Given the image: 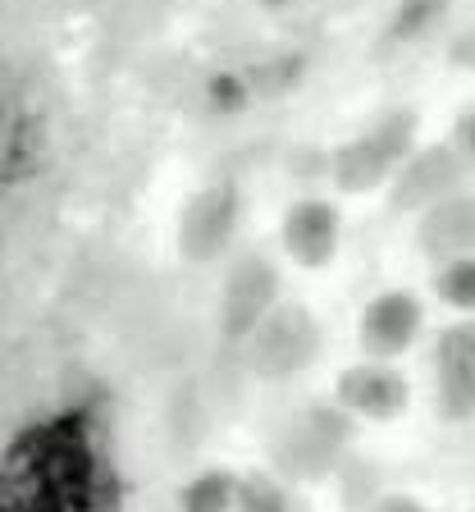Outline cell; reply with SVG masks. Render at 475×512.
<instances>
[{
	"mask_svg": "<svg viewBox=\"0 0 475 512\" xmlns=\"http://www.w3.org/2000/svg\"><path fill=\"white\" fill-rule=\"evenodd\" d=\"M412 128H416V119L407 115V110H389V115H380L361 138H352L338 151H329V156H334L329 179H334L343 192L380 188V183L398 170V160L407 156V147H412Z\"/></svg>",
	"mask_w": 475,
	"mask_h": 512,
	"instance_id": "obj_1",
	"label": "cell"
},
{
	"mask_svg": "<svg viewBox=\"0 0 475 512\" xmlns=\"http://www.w3.org/2000/svg\"><path fill=\"white\" fill-rule=\"evenodd\" d=\"M348 412L338 407H311L284 430L275 458L288 476H325V471H338L348 462Z\"/></svg>",
	"mask_w": 475,
	"mask_h": 512,
	"instance_id": "obj_2",
	"label": "cell"
},
{
	"mask_svg": "<svg viewBox=\"0 0 475 512\" xmlns=\"http://www.w3.org/2000/svg\"><path fill=\"white\" fill-rule=\"evenodd\" d=\"M320 352V325L302 307H275L252 334V371L265 380H288L307 371Z\"/></svg>",
	"mask_w": 475,
	"mask_h": 512,
	"instance_id": "obj_3",
	"label": "cell"
},
{
	"mask_svg": "<svg viewBox=\"0 0 475 512\" xmlns=\"http://www.w3.org/2000/svg\"><path fill=\"white\" fill-rule=\"evenodd\" d=\"M279 275L265 256H243L224 279V302H220V325L224 339H252L265 325V316L275 311Z\"/></svg>",
	"mask_w": 475,
	"mask_h": 512,
	"instance_id": "obj_4",
	"label": "cell"
},
{
	"mask_svg": "<svg viewBox=\"0 0 475 512\" xmlns=\"http://www.w3.org/2000/svg\"><path fill=\"white\" fill-rule=\"evenodd\" d=\"M466 174V156L457 147H425L412 156L393 179V206L398 211H434L439 202L457 197V183Z\"/></svg>",
	"mask_w": 475,
	"mask_h": 512,
	"instance_id": "obj_5",
	"label": "cell"
},
{
	"mask_svg": "<svg viewBox=\"0 0 475 512\" xmlns=\"http://www.w3.org/2000/svg\"><path fill=\"white\" fill-rule=\"evenodd\" d=\"M233 229H238V192L229 183L201 188L179 220V252L188 261H215L229 247Z\"/></svg>",
	"mask_w": 475,
	"mask_h": 512,
	"instance_id": "obj_6",
	"label": "cell"
},
{
	"mask_svg": "<svg viewBox=\"0 0 475 512\" xmlns=\"http://www.w3.org/2000/svg\"><path fill=\"white\" fill-rule=\"evenodd\" d=\"M421 330V302L412 293H380L361 316V348L375 362H393L398 352L412 348Z\"/></svg>",
	"mask_w": 475,
	"mask_h": 512,
	"instance_id": "obj_7",
	"label": "cell"
},
{
	"mask_svg": "<svg viewBox=\"0 0 475 512\" xmlns=\"http://www.w3.org/2000/svg\"><path fill=\"white\" fill-rule=\"evenodd\" d=\"M338 403L343 412L370 416V421H393L407 407V380L384 362H366L338 375Z\"/></svg>",
	"mask_w": 475,
	"mask_h": 512,
	"instance_id": "obj_8",
	"label": "cell"
},
{
	"mask_svg": "<svg viewBox=\"0 0 475 512\" xmlns=\"http://www.w3.org/2000/svg\"><path fill=\"white\" fill-rule=\"evenodd\" d=\"M439 412L448 421L475 416V325H457L439 339Z\"/></svg>",
	"mask_w": 475,
	"mask_h": 512,
	"instance_id": "obj_9",
	"label": "cell"
},
{
	"mask_svg": "<svg viewBox=\"0 0 475 512\" xmlns=\"http://www.w3.org/2000/svg\"><path fill=\"white\" fill-rule=\"evenodd\" d=\"M284 247L297 266L320 270L338 252V211L320 197H302L284 220Z\"/></svg>",
	"mask_w": 475,
	"mask_h": 512,
	"instance_id": "obj_10",
	"label": "cell"
},
{
	"mask_svg": "<svg viewBox=\"0 0 475 512\" xmlns=\"http://www.w3.org/2000/svg\"><path fill=\"white\" fill-rule=\"evenodd\" d=\"M416 243L434 261H462V256H471L475 252V197L457 192V197L439 202L434 211H425L421 229H416Z\"/></svg>",
	"mask_w": 475,
	"mask_h": 512,
	"instance_id": "obj_11",
	"label": "cell"
},
{
	"mask_svg": "<svg viewBox=\"0 0 475 512\" xmlns=\"http://www.w3.org/2000/svg\"><path fill=\"white\" fill-rule=\"evenodd\" d=\"M238 508V480L229 471H201L183 490V512H229Z\"/></svg>",
	"mask_w": 475,
	"mask_h": 512,
	"instance_id": "obj_12",
	"label": "cell"
},
{
	"mask_svg": "<svg viewBox=\"0 0 475 512\" xmlns=\"http://www.w3.org/2000/svg\"><path fill=\"white\" fill-rule=\"evenodd\" d=\"M448 10H453V0H402L398 14H393L389 37H393V42H416V37H430V32L444 23Z\"/></svg>",
	"mask_w": 475,
	"mask_h": 512,
	"instance_id": "obj_13",
	"label": "cell"
},
{
	"mask_svg": "<svg viewBox=\"0 0 475 512\" xmlns=\"http://www.w3.org/2000/svg\"><path fill=\"white\" fill-rule=\"evenodd\" d=\"M439 298L457 311H475V256L448 261V266L439 270Z\"/></svg>",
	"mask_w": 475,
	"mask_h": 512,
	"instance_id": "obj_14",
	"label": "cell"
},
{
	"mask_svg": "<svg viewBox=\"0 0 475 512\" xmlns=\"http://www.w3.org/2000/svg\"><path fill=\"white\" fill-rule=\"evenodd\" d=\"M343 503H348L352 512H366V508H375V494H380V476H375V467L370 462H361V458H348L343 462Z\"/></svg>",
	"mask_w": 475,
	"mask_h": 512,
	"instance_id": "obj_15",
	"label": "cell"
},
{
	"mask_svg": "<svg viewBox=\"0 0 475 512\" xmlns=\"http://www.w3.org/2000/svg\"><path fill=\"white\" fill-rule=\"evenodd\" d=\"M238 512H288V499L275 480L252 476L238 485Z\"/></svg>",
	"mask_w": 475,
	"mask_h": 512,
	"instance_id": "obj_16",
	"label": "cell"
},
{
	"mask_svg": "<svg viewBox=\"0 0 475 512\" xmlns=\"http://www.w3.org/2000/svg\"><path fill=\"white\" fill-rule=\"evenodd\" d=\"M297 64H302L297 55H293V60H279V64H261V69L252 74V87H256V92H279V87H288L297 74H302Z\"/></svg>",
	"mask_w": 475,
	"mask_h": 512,
	"instance_id": "obj_17",
	"label": "cell"
},
{
	"mask_svg": "<svg viewBox=\"0 0 475 512\" xmlns=\"http://www.w3.org/2000/svg\"><path fill=\"white\" fill-rule=\"evenodd\" d=\"M211 106L215 110H238L243 106V96H247V83L238 74H220V78H211Z\"/></svg>",
	"mask_w": 475,
	"mask_h": 512,
	"instance_id": "obj_18",
	"label": "cell"
},
{
	"mask_svg": "<svg viewBox=\"0 0 475 512\" xmlns=\"http://www.w3.org/2000/svg\"><path fill=\"white\" fill-rule=\"evenodd\" d=\"M320 170H334V156H316V151H307V147L293 151V174H297L302 183L316 179Z\"/></svg>",
	"mask_w": 475,
	"mask_h": 512,
	"instance_id": "obj_19",
	"label": "cell"
},
{
	"mask_svg": "<svg viewBox=\"0 0 475 512\" xmlns=\"http://www.w3.org/2000/svg\"><path fill=\"white\" fill-rule=\"evenodd\" d=\"M448 60H453L457 69H475V28L457 32L453 46H448Z\"/></svg>",
	"mask_w": 475,
	"mask_h": 512,
	"instance_id": "obj_20",
	"label": "cell"
},
{
	"mask_svg": "<svg viewBox=\"0 0 475 512\" xmlns=\"http://www.w3.org/2000/svg\"><path fill=\"white\" fill-rule=\"evenodd\" d=\"M453 147L462 151L466 160H475V106L466 110L462 119H457V128H453Z\"/></svg>",
	"mask_w": 475,
	"mask_h": 512,
	"instance_id": "obj_21",
	"label": "cell"
},
{
	"mask_svg": "<svg viewBox=\"0 0 475 512\" xmlns=\"http://www.w3.org/2000/svg\"><path fill=\"white\" fill-rule=\"evenodd\" d=\"M370 512H425V508L416 499H402V494H393V499H380Z\"/></svg>",
	"mask_w": 475,
	"mask_h": 512,
	"instance_id": "obj_22",
	"label": "cell"
},
{
	"mask_svg": "<svg viewBox=\"0 0 475 512\" xmlns=\"http://www.w3.org/2000/svg\"><path fill=\"white\" fill-rule=\"evenodd\" d=\"M261 5H270V10H284V5H293V0H261Z\"/></svg>",
	"mask_w": 475,
	"mask_h": 512,
	"instance_id": "obj_23",
	"label": "cell"
}]
</instances>
